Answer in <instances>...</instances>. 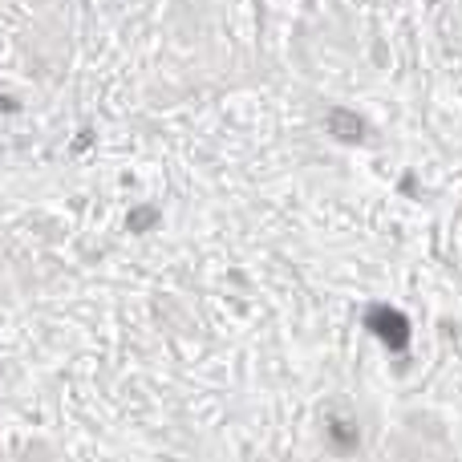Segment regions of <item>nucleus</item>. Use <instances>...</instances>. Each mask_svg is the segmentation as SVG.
Masks as SVG:
<instances>
[{"mask_svg":"<svg viewBox=\"0 0 462 462\" xmlns=\"http://www.w3.org/2000/svg\"><path fill=\"white\" fill-rule=\"evenodd\" d=\"M325 430H328V442H333L337 450H353V447H357V426H353L345 414H337V410L325 418Z\"/></svg>","mask_w":462,"mask_h":462,"instance_id":"7ed1b4c3","label":"nucleus"},{"mask_svg":"<svg viewBox=\"0 0 462 462\" xmlns=\"http://www.w3.org/2000/svg\"><path fill=\"white\" fill-rule=\"evenodd\" d=\"M365 328L374 337H382V345H390L393 353H406V345H410V320H406V312L390 309V304H374V309L365 312Z\"/></svg>","mask_w":462,"mask_h":462,"instance_id":"f257e3e1","label":"nucleus"},{"mask_svg":"<svg viewBox=\"0 0 462 462\" xmlns=\"http://www.w3.org/2000/svg\"><path fill=\"white\" fill-rule=\"evenodd\" d=\"M328 134L341 138V143H361V138H365V122L353 110H333L328 114Z\"/></svg>","mask_w":462,"mask_h":462,"instance_id":"f03ea898","label":"nucleus"},{"mask_svg":"<svg viewBox=\"0 0 462 462\" xmlns=\"http://www.w3.org/2000/svg\"><path fill=\"white\" fill-rule=\"evenodd\" d=\"M151 224H154V211L151 208H138L134 219H130V227H134V231H143V227H151Z\"/></svg>","mask_w":462,"mask_h":462,"instance_id":"20e7f679","label":"nucleus"}]
</instances>
